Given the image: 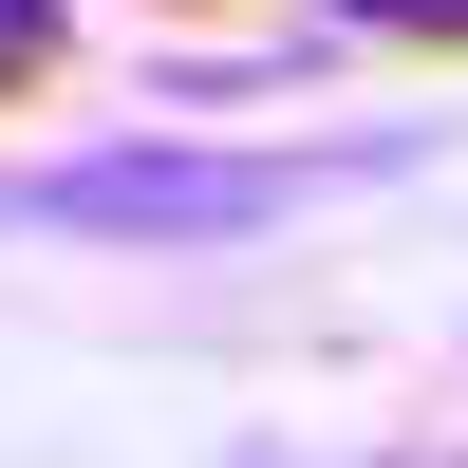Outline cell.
Segmentation results:
<instances>
[{
  "instance_id": "5",
  "label": "cell",
  "mask_w": 468,
  "mask_h": 468,
  "mask_svg": "<svg viewBox=\"0 0 468 468\" xmlns=\"http://www.w3.org/2000/svg\"><path fill=\"white\" fill-rule=\"evenodd\" d=\"M412 468H468V450H412Z\"/></svg>"
},
{
  "instance_id": "2",
  "label": "cell",
  "mask_w": 468,
  "mask_h": 468,
  "mask_svg": "<svg viewBox=\"0 0 468 468\" xmlns=\"http://www.w3.org/2000/svg\"><path fill=\"white\" fill-rule=\"evenodd\" d=\"M75 75V0H0V112H37Z\"/></svg>"
},
{
  "instance_id": "4",
  "label": "cell",
  "mask_w": 468,
  "mask_h": 468,
  "mask_svg": "<svg viewBox=\"0 0 468 468\" xmlns=\"http://www.w3.org/2000/svg\"><path fill=\"white\" fill-rule=\"evenodd\" d=\"M169 19H225V0H169Z\"/></svg>"
},
{
  "instance_id": "3",
  "label": "cell",
  "mask_w": 468,
  "mask_h": 468,
  "mask_svg": "<svg viewBox=\"0 0 468 468\" xmlns=\"http://www.w3.org/2000/svg\"><path fill=\"white\" fill-rule=\"evenodd\" d=\"M337 37H375V57H468V0H337Z\"/></svg>"
},
{
  "instance_id": "1",
  "label": "cell",
  "mask_w": 468,
  "mask_h": 468,
  "mask_svg": "<svg viewBox=\"0 0 468 468\" xmlns=\"http://www.w3.org/2000/svg\"><path fill=\"white\" fill-rule=\"evenodd\" d=\"M375 169H412V150L394 132H356V150H75V169H0V225L19 244H262Z\"/></svg>"
}]
</instances>
